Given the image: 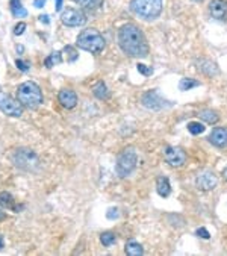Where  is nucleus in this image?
<instances>
[{"instance_id": "nucleus-1", "label": "nucleus", "mask_w": 227, "mask_h": 256, "mask_svg": "<svg viewBox=\"0 0 227 256\" xmlns=\"http://www.w3.org/2000/svg\"><path fill=\"white\" fill-rule=\"evenodd\" d=\"M118 44L123 52L132 58H146L148 55V42L142 30L135 24H124L118 30Z\"/></svg>"}, {"instance_id": "nucleus-2", "label": "nucleus", "mask_w": 227, "mask_h": 256, "mask_svg": "<svg viewBox=\"0 0 227 256\" xmlns=\"http://www.w3.org/2000/svg\"><path fill=\"white\" fill-rule=\"evenodd\" d=\"M17 100L23 106L29 110H35L42 104V91L32 80L23 82L17 90Z\"/></svg>"}, {"instance_id": "nucleus-3", "label": "nucleus", "mask_w": 227, "mask_h": 256, "mask_svg": "<svg viewBox=\"0 0 227 256\" xmlns=\"http://www.w3.org/2000/svg\"><path fill=\"white\" fill-rule=\"evenodd\" d=\"M78 47L82 50H86L90 54H100L104 48L106 42L104 38L102 36V34L94 29V28H88L84 29L79 35H78V41H76Z\"/></svg>"}, {"instance_id": "nucleus-4", "label": "nucleus", "mask_w": 227, "mask_h": 256, "mask_svg": "<svg viewBox=\"0 0 227 256\" xmlns=\"http://www.w3.org/2000/svg\"><path fill=\"white\" fill-rule=\"evenodd\" d=\"M130 10L142 20H154L162 11V0H132Z\"/></svg>"}, {"instance_id": "nucleus-5", "label": "nucleus", "mask_w": 227, "mask_h": 256, "mask_svg": "<svg viewBox=\"0 0 227 256\" xmlns=\"http://www.w3.org/2000/svg\"><path fill=\"white\" fill-rule=\"evenodd\" d=\"M12 161L18 168H22L24 172H34L40 166V160L36 156V153L34 150H30V148H26V147L18 148L14 153Z\"/></svg>"}, {"instance_id": "nucleus-6", "label": "nucleus", "mask_w": 227, "mask_h": 256, "mask_svg": "<svg viewBox=\"0 0 227 256\" xmlns=\"http://www.w3.org/2000/svg\"><path fill=\"white\" fill-rule=\"evenodd\" d=\"M136 167V153L132 147H128L122 152V155L117 160V174L120 178H128Z\"/></svg>"}, {"instance_id": "nucleus-7", "label": "nucleus", "mask_w": 227, "mask_h": 256, "mask_svg": "<svg viewBox=\"0 0 227 256\" xmlns=\"http://www.w3.org/2000/svg\"><path fill=\"white\" fill-rule=\"evenodd\" d=\"M0 111L6 114L8 117L18 118L23 116V105L10 94L0 91Z\"/></svg>"}, {"instance_id": "nucleus-8", "label": "nucleus", "mask_w": 227, "mask_h": 256, "mask_svg": "<svg viewBox=\"0 0 227 256\" xmlns=\"http://www.w3.org/2000/svg\"><path fill=\"white\" fill-rule=\"evenodd\" d=\"M61 22L68 28H80L86 23V16L84 11L76 8H67L61 14Z\"/></svg>"}, {"instance_id": "nucleus-9", "label": "nucleus", "mask_w": 227, "mask_h": 256, "mask_svg": "<svg viewBox=\"0 0 227 256\" xmlns=\"http://www.w3.org/2000/svg\"><path fill=\"white\" fill-rule=\"evenodd\" d=\"M165 161L172 167H184L186 162V153L180 147H166L165 148Z\"/></svg>"}, {"instance_id": "nucleus-10", "label": "nucleus", "mask_w": 227, "mask_h": 256, "mask_svg": "<svg viewBox=\"0 0 227 256\" xmlns=\"http://www.w3.org/2000/svg\"><path fill=\"white\" fill-rule=\"evenodd\" d=\"M142 105L148 110H160L166 105V102L160 97V94L158 91H148L142 96Z\"/></svg>"}, {"instance_id": "nucleus-11", "label": "nucleus", "mask_w": 227, "mask_h": 256, "mask_svg": "<svg viewBox=\"0 0 227 256\" xmlns=\"http://www.w3.org/2000/svg\"><path fill=\"white\" fill-rule=\"evenodd\" d=\"M216 184H218L216 182V176L212 172H203L196 179V185L202 191H210V190L216 188Z\"/></svg>"}, {"instance_id": "nucleus-12", "label": "nucleus", "mask_w": 227, "mask_h": 256, "mask_svg": "<svg viewBox=\"0 0 227 256\" xmlns=\"http://www.w3.org/2000/svg\"><path fill=\"white\" fill-rule=\"evenodd\" d=\"M209 12L215 20L227 18V2L226 0H212L209 4Z\"/></svg>"}, {"instance_id": "nucleus-13", "label": "nucleus", "mask_w": 227, "mask_h": 256, "mask_svg": "<svg viewBox=\"0 0 227 256\" xmlns=\"http://www.w3.org/2000/svg\"><path fill=\"white\" fill-rule=\"evenodd\" d=\"M58 100L66 110H73L78 105V94L73 90H61L58 94Z\"/></svg>"}, {"instance_id": "nucleus-14", "label": "nucleus", "mask_w": 227, "mask_h": 256, "mask_svg": "<svg viewBox=\"0 0 227 256\" xmlns=\"http://www.w3.org/2000/svg\"><path fill=\"white\" fill-rule=\"evenodd\" d=\"M209 141L215 147H220V148L227 147V129L226 128H215L209 135Z\"/></svg>"}, {"instance_id": "nucleus-15", "label": "nucleus", "mask_w": 227, "mask_h": 256, "mask_svg": "<svg viewBox=\"0 0 227 256\" xmlns=\"http://www.w3.org/2000/svg\"><path fill=\"white\" fill-rule=\"evenodd\" d=\"M156 191L160 197H168L170 192H172V185H170V180L165 176H159L156 179Z\"/></svg>"}, {"instance_id": "nucleus-16", "label": "nucleus", "mask_w": 227, "mask_h": 256, "mask_svg": "<svg viewBox=\"0 0 227 256\" xmlns=\"http://www.w3.org/2000/svg\"><path fill=\"white\" fill-rule=\"evenodd\" d=\"M10 8H11V12L16 18H23L28 16V11L26 8L22 5V0H11L10 2Z\"/></svg>"}, {"instance_id": "nucleus-17", "label": "nucleus", "mask_w": 227, "mask_h": 256, "mask_svg": "<svg viewBox=\"0 0 227 256\" xmlns=\"http://www.w3.org/2000/svg\"><path fill=\"white\" fill-rule=\"evenodd\" d=\"M124 250H126V254H129V256H140V254L144 253L142 246L140 242H136V241H129L126 244Z\"/></svg>"}, {"instance_id": "nucleus-18", "label": "nucleus", "mask_w": 227, "mask_h": 256, "mask_svg": "<svg viewBox=\"0 0 227 256\" xmlns=\"http://www.w3.org/2000/svg\"><path fill=\"white\" fill-rule=\"evenodd\" d=\"M92 94L100 98V100H104L106 97H109V91H108V86L104 85V82H97L94 86H92Z\"/></svg>"}, {"instance_id": "nucleus-19", "label": "nucleus", "mask_w": 227, "mask_h": 256, "mask_svg": "<svg viewBox=\"0 0 227 256\" xmlns=\"http://www.w3.org/2000/svg\"><path fill=\"white\" fill-rule=\"evenodd\" d=\"M198 116H200V118H202L203 122L210 123V124H215V123L218 122V114H216L215 111H212V110H204V111H202Z\"/></svg>"}, {"instance_id": "nucleus-20", "label": "nucleus", "mask_w": 227, "mask_h": 256, "mask_svg": "<svg viewBox=\"0 0 227 256\" xmlns=\"http://www.w3.org/2000/svg\"><path fill=\"white\" fill-rule=\"evenodd\" d=\"M61 55H62L61 52H53L50 56H47V58H46V61H44V66H46L47 68H52L53 66L60 64V62H62V56H61Z\"/></svg>"}, {"instance_id": "nucleus-21", "label": "nucleus", "mask_w": 227, "mask_h": 256, "mask_svg": "<svg viewBox=\"0 0 227 256\" xmlns=\"http://www.w3.org/2000/svg\"><path fill=\"white\" fill-rule=\"evenodd\" d=\"M116 241H117V236L114 235L112 232H104V234L100 235V242H102L104 247L114 246V244H116Z\"/></svg>"}, {"instance_id": "nucleus-22", "label": "nucleus", "mask_w": 227, "mask_h": 256, "mask_svg": "<svg viewBox=\"0 0 227 256\" xmlns=\"http://www.w3.org/2000/svg\"><path fill=\"white\" fill-rule=\"evenodd\" d=\"M12 204H14V198H12V196L10 192H6V191L0 192V206L12 208Z\"/></svg>"}, {"instance_id": "nucleus-23", "label": "nucleus", "mask_w": 227, "mask_h": 256, "mask_svg": "<svg viewBox=\"0 0 227 256\" xmlns=\"http://www.w3.org/2000/svg\"><path fill=\"white\" fill-rule=\"evenodd\" d=\"M73 2H76V4L80 5L82 8L94 10V8H97V6L102 4V0H73Z\"/></svg>"}, {"instance_id": "nucleus-24", "label": "nucleus", "mask_w": 227, "mask_h": 256, "mask_svg": "<svg viewBox=\"0 0 227 256\" xmlns=\"http://www.w3.org/2000/svg\"><path fill=\"white\" fill-rule=\"evenodd\" d=\"M198 85H200V82L192 80V79H188V78H184V79L179 82V88H180L182 91H188V90H191V88H194V86H198Z\"/></svg>"}, {"instance_id": "nucleus-25", "label": "nucleus", "mask_w": 227, "mask_h": 256, "mask_svg": "<svg viewBox=\"0 0 227 256\" xmlns=\"http://www.w3.org/2000/svg\"><path fill=\"white\" fill-rule=\"evenodd\" d=\"M188 130H190L192 135H200V134H203V132H204V126H203L202 123L191 122V123L188 124Z\"/></svg>"}, {"instance_id": "nucleus-26", "label": "nucleus", "mask_w": 227, "mask_h": 256, "mask_svg": "<svg viewBox=\"0 0 227 256\" xmlns=\"http://www.w3.org/2000/svg\"><path fill=\"white\" fill-rule=\"evenodd\" d=\"M118 217H120V212H118L117 208H109V210L106 211V218H109V220H116V218H118Z\"/></svg>"}, {"instance_id": "nucleus-27", "label": "nucleus", "mask_w": 227, "mask_h": 256, "mask_svg": "<svg viewBox=\"0 0 227 256\" xmlns=\"http://www.w3.org/2000/svg\"><path fill=\"white\" fill-rule=\"evenodd\" d=\"M138 72L142 76H152V73H153V70L150 67H147L146 64H138Z\"/></svg>"}, {"instance_id": "nucleus-28", "label": "nucleus", "mask_w": 227, "mask_h": 256, "mask_svg": "<svg viewBox=\"0 0 227 256\" xmlns=\"http://www.w3.org/2000/svg\"><path fill=\"white\" fill-rule=\"evenodd\" d=\"M24 30H26V23L22 22V23H18V24L14 28V35H16V36H20L22 34H24Z\"/></svg>"}, {"instance_id": "nucleus-29", "label": "nucleus", "mask_w": 227, "mask_h": 256, "mask_svg": "<svg viewBox=\"0 0 227 256\" xmlns=\"http://www.w3.org/2000/svg\"><path fill=\"white\" fill-rule=\"evenodd\" d=\"M16 64H17L18 70H22V72H29V68H30V64L26 61H22V60H17Z\"/></svg>"}, {"instance_id": "nucleus-30", "label": "nucleus", "mask_w": 227, "mask_h": 256, "mask_svg": "<svg viewBox=\"0 0 227 256\" xmlns=\"http://www.w3.org/2000/svg\"><path fill=\"white\" fill-rule=\"evenodd\" d=\"M200 238H204V240H209L210 238V235H209V232L206 230V229H203V228H200V229H197V232H196Z\"/></svg>"}, {"instance_id": "nucleus-31", "label": "nucleus", "mask_w": 227, "mask_h": 256, "mask_svg": "<svg viewBox=\"0 0 227 256\" xmlns=\"http://www.w3.org/2000/svg\"><path fill=\"white\" fill-rule=\"evenodd\" d=\"M46 2H47V0H34V5L36 8H42L46 5Z\"/></svg>"}, {"instance_id": "nucleus-32", "label": "nucleus", "mask_w": 227, "mask_h": 256, "mask_svg": "<svg viewBox=\"0 0 227 256\" xmlns=\"http://www.w3.org/2000/svg\"><path fill=\"white\" fill-rule=\"evenodd\" d=\"M56 5H54V10L56 11H61L62 10V0H54Z\"/></svg>"}, {"instance_id": "nucleus-33", "label": "nucleus", "mask_w": 227, "mask_h": 256, "mask_svg": "<svg viewBox=\"0 0 227 256\" xmlns=\"http://www.w3.org/2000/svg\"><path fill=\"white\" fill-rule=\"evenodd\" d=\"M40 22L48 24V23H50V18H48V16H40Z\"/></svg>"}, {"instance_id": "nucleus-34", "label": "nucleus", "mask_w": 227, "mask_h": 256, "mask_svg": "<svg viewBox=\"0 0 227 256\" xmlns=\"http://www.w3.org/2000/svg\"><path fill=\"white\" fill-rule=\"evenodd\" d=\"M222 176H224V179L227 180V167H226V168L222 170Z\"/></svg>"}, {"instance_id": "nucleus-35", "label": "nucleus", "mask_w": 227, "mask_h": 256, "mask_svg": "<svg viewBox=\"0 0 227 256\" xmlns=\"http://www.w3.org/2000/svg\"><path fill=\"white\" fill-rule=\"evenodd\" d=\"M17 50H18L20 54H23V50H24V48H23V46H17Z\"/></svg>"}, {"instance_id": "nucleus-36", "label": "nucleus", "mask_w": 227, "mask_h": 256, "mask_svg": "<svg viewBox=\"0 0 227 256\" xmlns=\"http://www.w3.org/2000/svg\"><path fill=\"white\" fill-rule=\"evenodd\" d=\"M2 248H4V238L0 236V250H2Z\"/></svg>"}, {"instance_id": "nucleus-37", "label": "nucleus", "mask_w": 227, "mask_h": 256, "mask_svg": "<svg viewBox=\"0 0 227 256\" xmlns=\"http://www.w3.org/2000/svg\"><path fill=\"white\" fill-rule=\"evenodd\" d=\"M194 2H203V0H194Z\"/></svg>"}]
</instances>
